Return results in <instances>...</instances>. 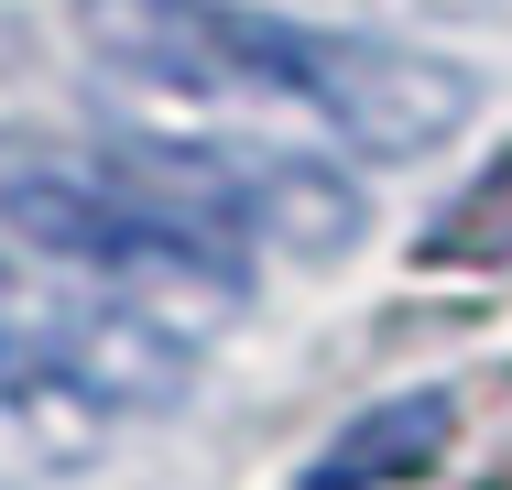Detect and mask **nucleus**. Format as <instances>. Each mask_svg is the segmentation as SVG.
<instances>
[{
  "label": "nucleus",
  "mask_w": 512,
  "mask_h": 490,
  "mask_svg": "<svg viewBox=\"0 0 512 490\" xmlns=\"http://www.w3.org/2000/svg\"><path fill=\"white\" fill-rule=\"evenodd\" d=\"M0 251L33 262L44 284L99 294L120 316H153L164 338H218L251 305V262L207 229L153 164L120 142H0Z\"/></svg>",
  "instance_id": "nucleus-1"
},
{
  "label": "nucleus",
  "mask_w": 512,
  "mask_h": 490,
  "mask_svg": "<svg viewBox=\"0 0 512 490\" xmlns=\"http://www.w3.org/2000/svg\"><path fill=\"white\" fill-rule=\"evenodd\" d=\"M109 436H120V414H109L77 371H55V349H44L33 327H11V338H0V480L11 490L77 480V469L109 458Z\"/></svg>",
  "instance_id": "nucleus-2"
},
{
  "label": "nucleus",
  "mask_w": 512,
  "mask_h": 490,
  "mask_svg": "<svg viewBox=\"0 0 512 490\" xmlns=\"http://www.w3.org/2000/svg\"><path fill=\"white\" fill-rule=\"evenodd\" d=\"M447 425H458L447 392H393V403H371L360 425L327 436V458L306 469V490H393V480H425L436 447H447Z\"/></svg>",
  "instance_id": "nucleus-3"
},
{
  "label": "nucleus",
  "mask_w": 512,
  "mask_h": 490,
  "mask_svg": "<svg viewBox=\"0 0 512 490\" xmlns=\"http://www.w3.org/2000/svg\"><path fill=\"white\" fill-rule=\"evenodd\" d=\"M251 22H295V33H371V44H425L447 22H491L502 0H218Z\"/></svg>",
  "instance_id": "nucleus-4"
},
{
  "label": "nucleus",
  "mask_w": 512,
  "mask_h": 490,
  "mask_svg": "<svg viewBox=\"0 0 512 490\" xmlns=\"http://www.w3.org/2000/svg\"><path fill=\"white\" fill-rule=\"evenodd\" d=\"M425 251H436V262H502V251H512V153L480 175V196H469V207H458Z\"/></svg>",
  "instance_id": "nucleus-5"
},
{
  "label": "nucleus",
  "mask_w": 512,
  "mask_h": 490,
  "mask_svg": "<svg viewBox=\"0 0 512 490\" xmlns=\"http://www.w3.org/2000/svg\"><path fill=\"white\" fill-rule=\"evenodd\" d=\"M11 327H33V284H22V262L0 251V338H11Z\"/></svg>",
  "instance_id": "nucleus-6"
},
{
  "label": "nucleus",
  "mask_w": 512,
  "mask_h": 490,
  "mask_svg": "<svg viewBox=\"0 0 512 490\" xmlns=\"http://www.w3.org/2000/svg\"><path fill=\"white\" fill-rule=\"evenodd\" d=\"M491 490H512V469H502V480H491Z\"/></svg>",
  "instance_id": "nucleus-7"
}]
</instances>
